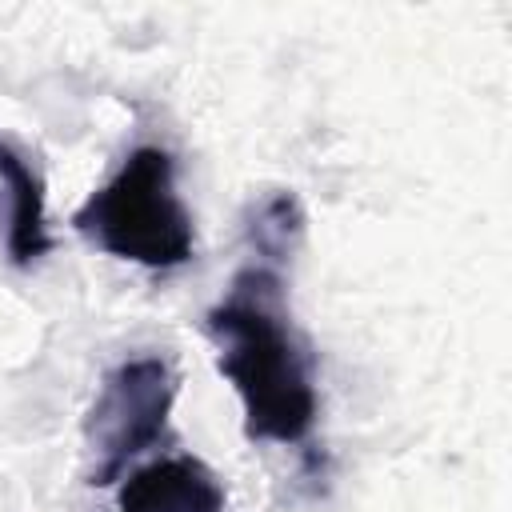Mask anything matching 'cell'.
<instances>
[{"label": "cell", "mask_w": 512, "mask_h": 512, "mask_svg": "<svg viewBox=\"0 0 512 512\" xmlns=\"http://www.w3.org/2000/svg\"><path fill=\"white\" fill-rule=\"evenodd\" d=\"M220 372L244 404L248 440L300 444L316 424V380L300 336L280 300V276L264 264L244 268L228 296L208 312Z\"/></svg>", "instance_id": "cell-1"}, {"label": "cell", "mask_w": 512, "mask_h": 512, "mask_svg": "<svg viewBox=\"0 0 512 512\" xmlns=\"http://www.w3.org/2000/svg\"><path fill=\"white\" fill-rule=\"evenodd\" d=\"M72 228L108 256L144 268H180L192 260V216L176 192V164L168 148L140 144L120 172L96 188L72 216Z\"/></svg>", "instance_id": "cell-2"}, {"label": "cell", "mask_w": 512, "mask_h": 512, "mask_svg": "<svg viewBox=\"0 0 512 512\" xmlns=\"http://www.w3.org/2000/svg\"><path fill=\"white\" fill-rule=\"evenodd\" d=\"M176 404V372L164 356H132L116 364L84 420L88 448L96 456L92 484H112L128 460L152 448L168 432Z\"/></svg>", "instance_id": "cell-3"}, {"label": "cell", "mask_w": 512, "mask_h": 512, "mask_svg": "<svg viewBox=\"0 0 512 512\" xmlns=\"http://www.w3.org/2000/svg\"><path fill=\"white\" fill-rule=\"evenodd\" d=\"M120 512H224V488L204 460L164 456L124 480Z\"/></svg>", "instance_id": "cell-4"}, {"label": "cell", "mask_w": 512, "mask_h": 512, "mask_svg": "<svg viewBox=\"0 0 512 512\" xmlns=\"http://www.w3.org/2000/svg\"><path fill=\"white\" fill-rule=\"evenodd\" d=\"M0 192H4V244L16 264L40 260L52 240L44 224V184L32 164L0 140Z\"/></svg>", "instance_id": "cell-5"}, {"label": "cell", "mask_w": 512, "mask_h": 512, "mask_svg": "<svg viewBox=\"0 0 512 512\" xmlns=\"http://www.w3.org/2000/svg\"><path fill=\"white\" fill-rule=\"evenodd\" d=\"M300 204L292 196H272L264 200V208L256 212L252 220V240H256V252L268 256V260H284L300 236Z\"/></svg>", "instance_id": "cell-6"}]
</instances>
